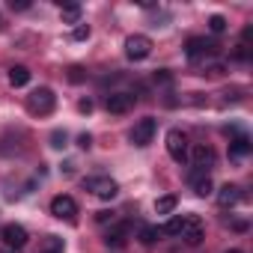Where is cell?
Segmentation results:
<instances>
[{"mask_svg":"<svg viewBox=\"0 0 253 253\" xmlns=\"http://www.w3.org/2000/svg\"><path fill=\"white\" fill-rule=\"evenodd\" d=\"M167 152H170V158H173L176 164H185V161H188L191 146H188L185 131H179V128H170V131H167Z\"/></svg>","mask_w":253,"mask_h":253,"instance_id":"6","label":"cell"},{"mask_svg":"<svg viewBox=\"0 0 253 253\" xmlns=\"http://www.w3.org/2000/svg\"><path fill=\"white\" fill-rule=\"evenodd\" d=\"M125 235H128V223H116L113 229H107L104 244H107V247H122V244H125Z\"/></svg>","mask_w":253,"mask_h":253,"instance_id":"14","label":"cell"},{"mask_svg":"<svg viewBox=\"0 0 253 253\" xmlns=\"http://www.w3.org/2000/svg\"><path fill=\"white\" fill-rule=\"evenodd\" d=\"M60 18H63V24H81V6L78 3H63Z\"/></svg>","mask_w":253,"mask_h":253,"instance_id":"17","label":"cell"},{"mask_svg":"<svg viewBox=\"0 0 253 253\" xmlns=\"http://www.w3.org/2000/svg\"><path fill=\"white\" fill-rule=\"evenodd\" d=\"M155 131H158V119H155V116H143V119L134 125V128H131L128 140H131L137 149H143V146H149V143H152Z\"/></svg>","mask_w":253,"mask_h":253,"instance_id":"3","label":"cell"},{"mask_svg":"<svg viewBox=\"0 0 253 253\" xmlns=\"http://www.w3.org/2000/svg\"><path fill=\"white\" fill-rule=\"evenodd\" d=\"M84 191H89V194L98 197V200H113V197L119 194V185H116V179H110V176H86V179H84Z\"/></svg>","mask_w":253,"mask_h":253,"instance_id":"2","label":"cell"},{"mask_svg":"<svg viewBox=\"0 0 253 253\" xmlns=\"http://www.w3.org/2000/svg\"><path fill=\"white\" fill-rule=\"evenodd\" d=\"M223 72H226V66H223V63H209V66H203V72H200V75L217 78V75H223Z\"/></svg>","mask_w":253,"mask_h":253,"instance_id":"27","label":"cell"},{"mask_svg":"<svg viewBox=\"0 0 253 253\" xmlns=\"http://www.w3.org/2000/svg\"><path fill=\"white\" fill-rule=\"evenodd\" d=\"M176 206H179V197H176V194H164V197L155 200V211H158V214H173Z\"/></svg>","mask_w":253,"mask_h":253,"instance_id":"16","label":"cell"},{"mask_svg":"<svg viewBox=\"0 0 253 253\" xmlns=\"http://www.w3.org/2000/svg\"><path fill=\"white\" fill-rule=\"evenodd\" d=\"M54 107H57V95L51 86H39L27 95V110L33 116H48V113H54Z\"/></svg>","mask_w":253,"mask_h":253,"instance_id":"1","label":"cell"},{"mask_svg":"<svg viewBox=\"0 0 253 253\" xmlns=\"http://www.w3.org/2000/svg\"><path fill=\"white\" fill-rule=\"evenodd\" d=\"M92 107H95L92 98H81V101H78V110H81V113H92Z\"/></svg>","mask_w":253,"mask_h":253,"instance_id":"30","label":"cell"},{"mask_svg":"<svg viewBox=\"0 0 253 253\" xmlns=\"http://www.w3.org/2000/svg\"><path fill=\"white\" fill-rule=\"evenodd\" d=\"M95 220H98V223H107V220L113 223V220H116V211H107V209H104V211H98V214H95Z\"/></svg>","mask_w":253,"mask_h":253,"instance_id":"29","label":"cell"},{"mask_svg":"<svg viewBox=\"0 0 253 253\" xmlns=\"http://www.w3.org/2000/svg\"><path fill=\"white\" fill-rule=\"evenodd\" d=\"M188 158L194 161V167H197V173H206L209 176V170L214 167V161H217V155H214V149L211 146H194L191 152H188Z\"/></svg>","mask_w":253,"mask_h":253,"instance_id":"10","label":"cell"},{"mask_svg":"<svg viewBox=\"0 0 253 253\" xmlns=\"http://www.w3.org/2000/svg\"><path fill=\"white\" fill-rule=\"evenodd\" d=\"M217 51H220V45H217L214 39H203V36H194V39H188V45H185V57H188V60L214 57Z\"/></svg>","mask_w":253,"mask_h":253,"instance_id":"8","label":"cell"},{"mask_svg":"<svg viewBox=\"0 0 253 253\" xmlns=\"http://www.w3.org/2000/svg\"><path fill=\"white\" fill-rule=\"evenodd\" d=\"M63 247H66L63 238H57V235H45L42 244H39V253H63Z\"/></svg>","mask_w":253,"mask_h":253,"instance_id":"19","label":"cell"},{"mask_svg":"<svg viewBox=\"0 0 253 253\" xmlns=\"http://www.w3.org/2000/svg\"><path fill=\"white\" fill-rule=\"evenodd\" d=\"M69 146V134L63 128H54L51 131V149H66Z\"/></svg>","mask_w":253,"mask_h":253,"instance_id":"22","label":"cell"},{"mask_svg":"<svg viewBox=\"0 0 253 253\" xmlns=\"http://www.w3.org/2000/svg\"><path fill=\"white\" fill-rule=\"evenodd\" d=\"M191 182H194V194H197V197H211V194H214V185H211V179H209L206 173H194Z\"/></svg>","mask_w":253,"mask_h":253,"instance_id":"15","label":"cell"},{"mask_svg":"<svg viewBox=\"0 0 253 253\" xmlns=\"http://www.w3.org/2000/svg\"><path fill=\"white\" fill-rule=\"evenodd\" d=\"M155 84H161V86H170V84H173V75H170L167 69H158V72H155Z\"/></svg>","mask_w":253,"mask_h":253,"instance_id":"28","label":"cell"},{"mask_svg":"<svg viewBox=\"0 0 253 253\" xmlns=\"http://www.w3.org/2000/svg\"><path fill=\"white\" fill-rule=\"evenodd\" d=\"M182 232V214H173L164 226H161V235H179Z\"/></svg>","mask_w":253,"mask_h":253,"instance_id":"21","label":"cell"},{"mask_svg":"<svg viewBox=\"0 0 253 253\" xmlns=\"http://www.w3.org/2000/svg\"><path fill=\"white\" fill-rule=\"evenodd\" d=\"M214 197H217V206H220V209H232V206H238V203H241V188L226 182L223 188H217V194H214Z\"/></svg>","mask_w":253,"mask_h":253,"instance_id":"12","label":"cell"},{"mask_svg":"<svg viewBox=\"0 0 253 253\" xmlns=\"http://www.w3.org/2000/svg\"><path fill=\"white\" fill-rule=\"evenodd\" d=\"M89 33H92V30H89V24H75L72 39H75V42H86V39H89Z\"/></svg>","mask_w":253,"mask_h":253,"instance_id":"25","label":"cell"},{"mask_svg":"<svg viewBox=\"0 0 253 253\" xmlns=\"http://www.w3.org/2000/svg\"><path fill=\"white\" fill-rule=\"evenodd\" d=\"M9 6L18 9V12H24V9H30V0H9Z\"/></svg>","mask_w":253,"mask_h":253,"instance_id":"32","label":"cell"},{"mask_svg":"<svg viewBox=\"0 0 253 253\" xmlns=\"http://www.w3.org/2000/svg\"><path fill=\"white\" fill-rule=\"evenodd\" d=\"M66 78H69V84H84L86 81V69L84 66H69Z\"/></svg>","mask_w":253,"mask_h":253,"instance_id":"23","label":"cell"},{"mask_svg":"<svg viewBox=\"0 0 253 253\" xmlns=\"http://www.w3.org/2000/svg\"><path fill=\"white\" fill-rule=\"evenodd\" d=\"M232 60H238V63H247V60H250V48H247L244 42H238V45L232 48Z\"/></svg>","mask_w":253,"mask_h":253,"instance_id":"26","label":"cell"},{"mask_svg":"<svg viewBox=\"0 0 253 253\" xmlns=\"http://www.w3.org/2000/svg\"><path fill=\"white\" fill-rule=\"evenodd\" d=\"M149 54H152V39H149V36L134 33V36L125 39V57H128V60L140 63V60H146Z\"/></svg>","mask_w":253,"mask_h":253,"instance_id":"5","label":"cell"},{"mask_svg":"<svg viewBox=\"0 0 253 253\" xmlns=\"http://www.w3.org/2000/svg\"><path fill=\"white\" fill-rule=\"evenodd\" d=\"M6 253H18V250H6Z\"/></svg>","mask_w":253,"mask_h":253,"instance_id":"35","label":"cell"},{"mask_svg":"<svg viewBox=\"0 0 253 253\" xmlns=\"http://www.w3.org/2000/svg\"><path fill=\"white\" fill-rule=\"evenodd\" d=\"M179 235L185 238V244L197 247V244L206 238V223H203V217H200V214H185V217H182V232H179Z\"/></svg>","mask_w":253,"mask_h":253,"instance_id":"4","label":"cell"},{"mask_svg":"<svg viewBox=\"0 0 253 253\" xmlns=\"http://www.w3.org/2000/svg\"><path fill=\"white\" fill-rule=\"evenodd\" d=\"M226 27H229V21H226L223 15H211V18H209V30H211L214 36H217V33H223Z\"/></svg>","mask_w":253,"mask_h":253,"instance_id":"24","label":"cell"},{"mask_svg":"<svg viewBox=\"0 0 253 253\" xmlns=\"http://www.w3.org/2000/svg\"><path fill=\"white\" fill-rule=\"evenodd\" d=\"M9 84L12 86H27L30 84V69L27 66H12L9 69Z\"/></svg>","mask_w":253,"mask_h":253,"instance_id":"18","label":"cell"},{"mask_svg":"<svg viewBox=\"0 0 253 253\" xmlns=\"http://www.w3.org/2000/svg\"><path fill=\"white\" fill-rule=\"evenodd\" d=\"M161 238V226H152V223H143L140 226V241L143 244H155Z\"/></svg>","mask_w":253,"mask_h":253,"instance_id":"20","label":"cell"},{"mask_svg":"<svg viewBox=\"0 0 253 253\" xmlns=\"http://www.w3.org/2000/svg\"><path fill=\"white\" fill-rule=\"evenodd\" d=\"M226 253H244V250H235V247H232V250H226Z\"/></svg>","mask_w":253,"mask_h":253,"instance_id":"34","label":"cell"},{"mask_svg":"<svg viewBox=\"0 0 253 253\" xmlns=\"http://www.w3.org/2000/svg\"><path fill=\"white\" fill-rule=\"evenodd\" d=\"M250 149H253V143H250V137H247V134H238V137H232V140H229V158H235V161L247 158V155H250Z\"/></svg>","mask_w":253,"mask_h":253,"instance_id":"13","label":"cell"},{"mask_svg":"<svg viewBox=\"0 0 253 253\" xmlns=\"http://www.w3.org/2000/svg\"><path fill=\"white\" fill-rule=\"evenodd\" d=\"M78 146H81V149H89V146H92V134H86V131L78 134Z\"/></svg>","mask_w":253,"mask_h":253,"instance_id":"31","label":"cell"},{"mask_svg":"<svg viewBox=\"0 0 253 253\" xmlns=\"http://www.w3.org/2000/svg\"><path fill=\"white\" fill-rule=\"evenodd\" d=\"M134 104H137L134 92H110V95L104 98V107H107V113H113V116H125V113H131V110H134Z\"/></svg>","mask_w":253,"mask_h":253,"instance_id":"7","label":"cell"},{"mask_svg":"<svg viewBox=\"0 0 253 253\" xmlns=\"http://www.w3.org/2000/svg\"><path fill=\"white\" fill-rule=\"evenodd\" d=\"M232 229L235 232H247V220H232Z\"/></svg>","mask_w":253,"mask_h":253,"instance_id":"33","label":"cell"},{"mask_svg":"<svg viewBox=\"0 0 253 253\" xmlns=\"http://www.w3.org/2000/svg\"><path fill=\"white\" fill-rule=\"evenodd\" d=\"M3 241L12 247V250H21L27 244V229L21 223H6L3 226Z\"/></svg>","mask_w":253,"mask_h":253,"instance_id":"11","label":"cell"},{"mask_svg":"<svg viewBox=\"0 0 253 253\" xmlns=\"http://www.w3.org/2000/svg\"><path fill=\"white\" fill-rule=\"evenodd\" d=\"M51 214L57 220H66V223H75L78 220V203L69 197V194H60L51 200Z\"/></svg>","mask_w":253,"mask_h":253,"instance_id":"9","label":"cell"}]
</instances>
